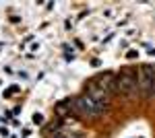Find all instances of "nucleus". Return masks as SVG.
<instances>
[{
    "instance_id": "1",
    "label": "nucleus",
    "mask_w": 155,
    "mask_h": 138,
    "mask_svg": "<svg viewBox=\"0 0 155 138\" xmlns=\"http://www.w3.org/2000/svg\"><path fill=\"white\" fill-rule=\"evenodd\" d=\"M116 91L126 99H132L139 95V82H137V74L132 70H122L116 76Z\"/></svg>"
},
{
    "instance_id": "2",
    "label": "nucleus",
    "mask_w": 155,
    "mask_h": 138,
    "mask_svg": "<svg viewBox=\"0 0 155 138\" xmlns=\"http://www.w3.org/2000/svg\"><path fill=\"white\" fill-rule=\"evenodd\" d=\"M72 111H77V114L83 115V117H97V115L104 114V109H101L91 97H87L85 93L72 99Z\"/></svg>"
},
{
    "instance_id": "3",
    "label": "nucleus",
    "mask_w": 155,
    "mask_h": 138,
    "mask_svg": "<svg viewBox=\"0 0 155 138\" xmlns=\"http://www.w3.org/2000/svg\"><path fill=\"white\" fill-rule=\"evenodd\" d=\"M137 82H139L141 95L143 97H151L155 91V66L143 64L139 68V74H137Z\"/></svg>"
},
{
    "instance_id": "4",
    "label": "nucleus",
    "mask_w": 155,
    "mask_h": 138,
    "mask_svg": "<svg viewBox=\"0 0 155 138\" xmlns=\"http://www.w3.org/2000/svg\"><path fill=\"white\" fill-rule=\"evenodd\" d=\"M85 95H87V97H91V99H93V101H95V103L99 105L104 111L110 107L112 95H110L107 91H104V89H101V87H99L95 81H89L87 85H85Z\"/></svg>"
},
{
    "instance_id": "5",
    "label": "nucleus",
    "mask_w": 155,
    "mask_h": 138,
    "mask_svg": "<svg viewBox=\"0 0 155 138\" xmlns=\"http://www.w3.org/2000/svg\"><path fill=\"white\" fill-rule=\"evenodd\" d=\"M95 82L104 89V91H107L110 95H116V74L114 72H104V74H99L95 79Z\"/></svg>"
},
{
    "instance_id": "6",
    "label": "nucleus",
    "mask_w": 155,
    "mask_h": 138,
    "mask_svg": "<svg viewBox=\"0 0 155 138\" xmlns=\"http://www.w3.org/2000/svg\"><path fill=\"white\" fill-rule=\"evenodd\" d=\"M72 111V99H64L56 105V114L58 115H64V114H71Z\"/></svg>"
},
{
    "instance_id": "7",
    "label": "nucleus",
    "mask_w": 155,
    "mask_h": 138,
    "mask_svg": "<svg viewBox=\"0 0 155 138\" xmlns=\"http://www.w3.org/2000/svg\"><path fill=\"white\" fill-rule=\"evenodd\" d=\"M12 93H19V87H11V89L6 91V97H8V95H12Z\"/></svg>"
},
{
    "instance_id": "8",
    "label": "nucleus",
    "mask_w": 155,
    "mask_h": 138,
    "mask_svg": "<svg viewBox=\"0 0 155 138\" xmlns=\"http://www.w3.org/2000/svg\"><path fill=\"white\" fill-rule=\"evenodd\" d=\"M33 120H35V122H41L44 117H41V114H35V115H33Z\"/></svg>"
}]
</instances>
